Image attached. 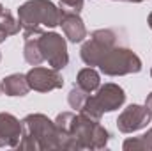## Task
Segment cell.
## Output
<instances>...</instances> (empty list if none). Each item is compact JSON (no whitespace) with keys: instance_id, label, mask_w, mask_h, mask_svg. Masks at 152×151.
<instances>
[{"instance_id":"6da1fadb","label":"cell","mask_w":152,"mask_h":151,"mask_svg":"<svg viewBox=\"0 0 152 151\" xmlns=\"http://www.w3.org/2000/svg\"><path fill=\"white\" fill-rule=\"evenodd\" d=\"M81 59L88 66H99V70L108 76L138 73L142 70V61L129 48L118 46L117 32L112 29L96 30L90 41L81 46Z\"/></svg>"},{"instance_id":"7a4b0ae2","label":"cell","mask_w":152,"mask_h":151,"mask_svg":"<svg viewBox=\"0 0 152 151\" xmlns=\"http://www.w3.org/2000/svg\"><path fill=\"white\" fill-rule=\"evenodd\" d=\"M55 124L60 133L62 150H103L108 144L110 133L99 121L85 114L64 112L58 114Z\"/></svg>"},{"instance_id":"3957f363","label":"cell","mask_w":152,"mask_h":151,"mask_svg":"<svg viewBox=\"0 0 152 151\" xmlns=\"http://www.w3.org/2000/svg\"><path fill=\"white\" fill-rule=\"evenodd\" d=\"M25 61L32 66H39L48 61L53 70H62L69 61L66 41L55 32L28 34L25 36Z\"/></svg>"},{"instance_id":"277c9868","label":"cell","mask_w":152,"mask_h":151,"mask_svg":"<svg viewBox=\"0 0 152 151\" xmlns=\"http://www.w3.org/2000/svg\"><path fill=\"white\" fill-rule=\"evenodd\" d=\"M23 135L18 144L20 150H62V141L55 121H50L42 114H30L21 121Z\"/></svg>"},{"instance_id":"5b68a950","label":"cell","mask_w":152,"mask_h":151,"mask_svg":"<svg viewBox=\"0 0 152 151\" xmlns=\"http://www.w3.org/2000/svg\"><path fill=\"white\" fill-rule=\"evenodd\" d=\"M62 14L64 11L50 0H30L18 9V20L25 29L23 36L39 34L44 29H53L60 25Z\"/></svg>"},{"instance_id":"8992f818","label":"cell","mask_w":152,"mask_h":151,"mask_svg":"<svg viewBox=\"0 0 152 151\" xmlns=\"http://www.w3.org/2000/svg\"><path fill=\"white\" fill-rule=\"evenodd\" d=\"M124 101H126V94H124L122 87H118L117 84H104L103 87H99L97 94H94V96L88 94V98L80 112L85 114L90 119L99 121L104 112H112L115 109L122 107Z\"/></svg>"},{"instance_id":"52a82bcc","label":"cell","mask_w":152,"mask_h":151,"mask_svg":"<svg viewBox=\"0 0 152 151\" xmlns=\"http://www.w3.org/2000/svg\"><path fill=\"white\" fill-rule=\"evenodd\" d=\"M27 82L30 85V89L39 91V93H48L53 89H58L64 85V80L58 73V70L53 68H41L36 66L27 73Z\"/></svg>"},{"instance_id":"ba28073f","label":"cell","mask_w":152,"mask_h":151,"mask_svg":"<svg viewBox=\"0 0 152 151\" xmlns=\"http://www.w3.org/2000/svg\"><path fill=\"white\" fill-rule=\"evenodd\" d=\"M151 110L142 105H129L124 109V112L118 115L117 126L122 133H133L142 128H145L151 123Z\"/></svg>"},{"instance_id":"9c48e42d","label":"cell","mask_w":152,"mask_h":151,"mask_svg":"<svg viewBox=\"0 0 152 151\" xmlns=\"http://www.w3.org/2000/svg\"><path fill=\"white\" fill-rule=\"evenodd\" d=\"M23 135V126L20 119L12 114H0V148H18Z\"/></svg>"},{"instance_id":"30bf717a","label":"cell","mask_w":152,"mask_h":151,"mask_svg":"<svg viewBox=\"0 0 152 151\" xmlns=\"http://www.w3.org/2000/svg\"><path fill=\"white\" fill-rule=\"evenodd\" d=\"M60 25H62V30H64L66 38L69 41H73V43H80V41H83L87 38V29H85L81 18L78 16V13L64 11Z\"/></svg>"},{"instance_id":"8fae6325","label":"cell","mask_w":152,"mask_h":151,"mask_svg":"<svg viewBox=\"0 0 152 151\" xmlns=\"http://www.w3.org/2000/svg\"><path fill=\"white\" fill-rule=\"evenodd\" d=\"M28 89L30 85L27 82V75H11L2 82V91L7 96H25Z\"/></svg>"},{"instance_id":"7c38bea8","label":"cell","mask_w":152,"mask_h":151,"mask_svg":"<svg viewBox=\"0 0 152 151\" xmlns=\"http://www.w3.org/2000/svg\"><path fill=\"white\" fill-rule=\"evenodd\" d=\"M99 73L92 68H85L78 73V78H76V84L81 91H85L87 94H92L96 89H99Z\"/></svg>"},{"instance_id":"4fadbf2b","label":"cell","mask_w":152,"mask_h":151,"mask_svg":"<svg viewBox=\"0 0 152 151\" xmlns=\"http://www.w3.org/2000/svg\"><path fill=\"white\" fill-rule=\"evenodd\" d=\"M20 29H21L20 20L16 21V20L12 18V14L4 9V11L0 13V43H4L5 39L9 38V36H12V34H18Z\"/></svg>"},{"instance_id":"5bb4252c","label":"cell","mask_w":152,"mask_h":151,"mask_svg":"<svg viewBox=\"0 0 152 151\" xmlns=\"http://www.w3.org/2000/svg\"><path fill=\"white\" fill-rule=\"evenodd\" d=\"M87 98H88V94H87L85 91H81L78 85H75V87L71 89V93H69V98H67L69 107L75 109V110H81V107L85 105Z\"/></svg>"},{"instance_id":"9a60e30c","label":"cell","mask_w":152,"mask_h":151,"mask_svg":"<svg viewBox=\"0 0 152 151\" xmlns=\"http://www.w3.org/2000/svg\"><path fill=\"white\" fill-rule=\"evenodd\" d=\"M62 11H69V13H80L83 7V0H60Z\"/></svg>"},{"instance_id":"2e32d148","label":"cell","mask_w":152,"mask_h":151,"mask_svg":"<svg viewBox=\"0 0 152 151\" xmlns=\"http://www.w3.org/2000/svg\"><path fill=\"white\" fill-rule=\"evenodd\" d=\"M145 107H147V109L152 112V93L147 96V100H145Z\"/></svg>"},{"instance_id":"e0dca14e","label":"cell","mask_w":152,"mask_h":151,"mask_svg":"<svg viewBox=\"0 0 152 151\" xmlns=\"http://www.w3.org/2000/svg\"><path fill=\"white\" fill-rule=\"evenodd\" d=\"M149 25H151V29H152V13H151V16H149Z\"/></svg>"},{"instance_id":"ac0fdd59","label":"cell","mask_w":152,"mask_h":151,"mask_svg":"<svg viewBox=\"0 0 152 151\" xmlns=\"http://www.w3.org/2000/svg\"><path fill=\"white\" fill-rule=\"evenodd\" d=\"M126 2H143V0H126Z\"/></svg>"},{"instance_id":"d6986e66","label":"cell","mask_w":152,"mask_h":151,"mask_svg":"<svg viewBox=\"0 0 152 151\" xmlns=\"http://www.w3.org/2000/svg\"><path fill=\"white\" fill-rule=\"evenodd\" d=\"M2 11H4V7H2V4H0V13H2Z\"/></svg>"},{"instance_id":"ffe728a7","label":"cell","mask_w":152,"mask_h":151,"mask_svg":"<svg viewBox=\"0 0 152 151\" xmlns=\"http://www.w3.org/2000/svg\"><path fill=\"white\" fill-rule=\"evenodd\" d=\"M0 91H2V84H0Z\"/></svg>"},{"instance_id":"44dd1931","label":"cell","mask_w":152,"mask_h":151,"mask_svg":"<svg viewBox=\"0 0 152 151\" xmlns=\"http://www.w3.org/2000/svg\"><path fill=\"white\" fill-rule=\"evenodd\" d=\"M0 59H2V55H0Z\"/></svg>"},{"instance_id":"7402d4cb","label":"cell","mask_w":152,"mask_h":151,"mask_svg":"<svg viewBox=\"0 0 152 151\" xmlns=\"http://www.w3.org/2000/svg\"><path fill=\"white\" fill-rule=\"evenodd\" d=\"M151 75H152V71H151Z\"/></svg>"}]
</instances>
